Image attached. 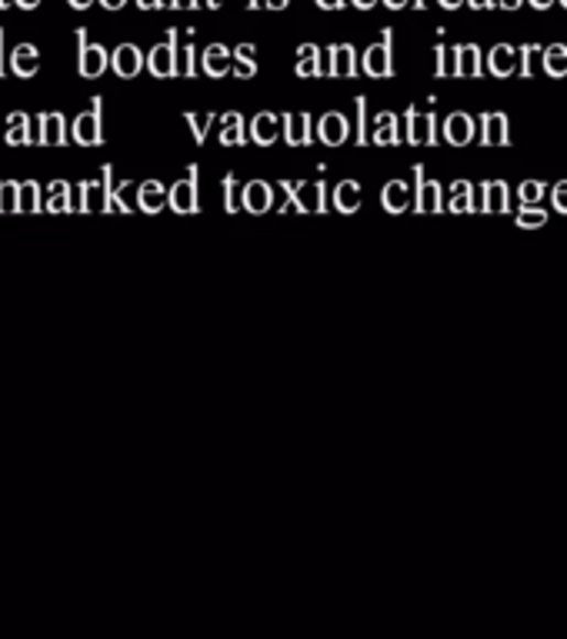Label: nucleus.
Instances as JSON below:
<instances>
[{
  "label": "nucleus",
  "mask_w": 567,
  "mask_h": 639,
  "mask_svg": "<svg viewBox=\"0 0 567 639\" xmlns=\"http://www.w3.org/2000/svg\"><path fill=\"white\" fill-rule=\"evenodd\" d=\"M70 137H74V144H80V147H100V144H103V100H100V97H94V100H90V110H84V113L74 120Z\"/></svg>",
  "instance_id": "obj_1"
},
{
  "label": "nucleus",
  "mask_w": 567,
  "mask_h": 639,
  "mask_svg": "<svg viewBox=\"0 0 567 639\" xmlns=\"http://www.w3.org/2000/svg\"><path fill=\"white\" fill-rule=\"evenodd\" d=\"M314 137H317L320 144H327V147H340V144H345V141L351 137L348 117H345V113H337V110L324 113V117L317 120V131H314Z\"/></svg>",
  "instance_id": "obj_2"
},
{
  "label": "nucleus",
  "mask_w": 567,
  "mask_h": 639,
  "mask_svg": "<svg viewBox=\"0 0 567 639\" xmlns=\"http://www.w3.org/2000/svg\"><path fill=\"white\" fill-rule=\"evenodd\" d=\"M77 44H80V60H77V70L84 77H100L107 67H110V54L100 47V44H87L84 31H77Z\"/></svg>",
  "instance_id": "obj_3"
},
{
  "label": "nucleus",
  "mask_w": 567,
  "mask_h": 639,
  "mask_svg": "<svg viewBox=\"0 0 567 639\" xmlns=\"http://www.w3.org/2000/svg\"><path fill=\"white\" fill-rule=\"evenodd\" d=\"M37 144L41 147H64L67 144V120L64 113H41L37 117Z\"/></svg>",
  "instance_id": "obj_4"
},
{
  "label": "nucleus",
  "mask_w": 567,
  "mask_h": 639,
  "mask_svg": "<svg viewBox=\"0 0 567 639\" xmlns=\"http://www.w3.org/2000/svg\"><path fill=\"white\" fill-rule=\"evenodd\" d=\"M414 180H417V197H414V210L417 213H440L444 200H440V184L427 180L424 167H414Z\"/></svg>",
  "instance_id": "obj_5"
},
{
  "label": "nucleus",
  "mask_w": 567,
  "mask_h": 639,
  "mask_svg": "<svg viewBox=\"0 0 567 639\" xmlns=\"http://www.w3.org/2000/svg\"><path fill=\"white\" fill-rule=\"evenodd\" d=\"M77 213H103L107 210V184L100 180H84L77 187V200H74Z\"/></svg>",
  "instance_id": "obj_6"
},
{
  "label": "nucleus",
  "mask_w": 567,
  "mask_h": 639,
  "mask_svg": "<svg viewBox=\"0 0 567 639\" xmlns=\"http://www.w3.org/2000/svg\"><path fill=\"white\" fill-rule=\"evenodd\" d=\"M478 137V123L468 113H450L444 120V141L450 147H468Z\"/></svg>",
  "instance_id": "obj_7"
},
{
  "label": "nucleus",
  "mask_w": 567,
  "mask_h": 639,
  "mask_svg": "<svg viewBox=\"0 0 567 639\" xmlns=\"http://www.w3.org/2000/svg\"><path fill=\"white\" fill-rule=\"evenodd\" d=\"M434 126H437L434 113L407 110V144H414V147H427V144H430V147H434V144H437Z\"/></svg>",
  "instance_id": "obj_8"
},
{
  "label": "nucleus",
  "mask_w": 567,
  "mask_h": 639,
  "mask_svg": "<svg viewBox=\"0 0 567 639\" xmlns=\"http://www.w3.org/2000/svg\"><path fill=\"white\" fill-rule=\"evenodd\" d=\"M171 207H174V213H197V207H200V200H197V167H190V174L171 187Z\"/></svg>",
  "instance_id": "obj_9"
},
{
  "label": "nucleus",
  "mask_w": 567,
  "mask_h": 639,
  "mask_svg": "<svg viewBox=\"0 0 567 639\" xmlns=\"http://www.w3.org/2000/svg\"><path fill=\"white\" fill-rule=\"evenodd\" d=\"M481 144L484 147H508L511 144V120L504 113L481 117Z\"/></svg>",
  "instance_id": "obj_10"
},
{
  "label": "nucleus",
  "mask_w": 567,
  "mask_h": 639,
  "mask_svg": "<svg viewBox=\"0 0 567 639\" xmlns=\"http://www.w3.org/2000/svg\"><path fill=\"white\" fill-rule=\"evenodd\" d=\"M148 70H151L154 77H174V74H181V67H177V41H174V34H171V41H167V44H161V47H154V51H151V57H148Z\"/></svg>",
  "instance_id": "obj_11"
},
{
  "label": "nucleus",
  "mask_w": 567,
  "mask_h": 639,
  "mask_svg": "<svg viewBox=\"0 0 567 639\" xmlns=\"http://www.w3.org/2000/svg\"><path fill=\"white\" fill-rule=\"evenodd\" d=\"M358 70V60H355V47L340 44L327 54V60H320V74H330V77H355Z\"/></svg>",
  "instance_id": "obj_12"
},
{
  "label": "nucleus",
  "mask_w": 567,
  "mask_h": 639,
  "mask_svg": "<svg viewBox=\"0 0 567 639\" xmlns=\"http://www.w3.org/2000/svg\"><path fill=\"white\" fill-rule=\"evenodd\" d=\"M110 67L118 77H138L141 67H144V54L134 44H121L118 51L110 54Z\"/></svg>",
  "instance_id": "obj_13"
},
{
  "label": "nucleus",
  "mask_w": 567,
  "mask_h": 639,
  "mask_svg": "<svg viewBox=\"0 0 567 639\" xmlns=\"http://www.w3.org/2000/svg\"><path fill=\"white\" fill-rule=\"evenodd\" d=\"M281 126H284V120L277 113H258L251 120V141L261 144V147H271L281 134Z\"/></svg>",
  "instance_id": "obj_14"
},
{
  "label": "nucleus",
  "mask_w": 567,
  "mask_h": 639,
  "mask_svg": "<svg viewBox=\"0 0 567 639\" xmlns=\"http://www.w3.org/2000/svg\"><path fill=\"white\" fill-rule=\"evenodd\" d=\"M164 203H171V190H164L161 180H148L138 187V210L144 213H161Z\"/></svg>",
  "instance_id": "obj_15"
},
{
  "label": "nucleus",
  "mask_w": 567,
  "mask_h": 639,
  "mask_svg": "<svg viewBox=\"0 0 567 639\" xmlns=\"http://www.w3.org/2000/svg\"><path fill=\"white\" fill-rule=\"evenodd\" d=\"M284 141L291 147H307L314 141V131H310V117L307 113H287L284 117Z\"/></svg>",
  "instance_id": "obj_16"
},
{
  "label": "nucleus",
  "mask_w": 567,
  "mask_h": 639,
  "mask_svg": "<svg viewBox=\"0 0 567 639\" xmlns=\"http://www.w3.org/2000/svg\"><path fill=\"white\" fill-rule=\"evenodd\" d=\"M274 207V187L264 180H251L244 187V210L248 213H268Z\"/></svg>",
  "instance_id": "obj_17"
},
{
  "label": "nucleus",
  "mask_w": 567,
  "mask_h": 639,
  "mask_svg": "<svg viewBox=\"0 0 567 639\" xmlns=\"http://www.w3.org/2000/svg\"><path fill=\"white\" fill-rule=\"evenodd\" d=\"M11 147H28V144H37V134L31 131V117L28 113H11L8 117V137H4Z\"/></svg>",
  "instance_id": "obj_18"
},
{
  "label": "nucleus",
  "mask_w": 567,
  "mask_h": 639,
  "mask_svg": "<svg viewBox=\"0 0 567 639\" xmlns=\"http://www.w3.org/2000/svg\"><path fill=\"white\" fill-rule=\"evenodd\" d=\"M381 207L388 213H404L407 207H414V197H411V187L404 180H391L381 194Z\"/></svg>",
  "instance_id": "obj_19"
},
{
  "label": "nucleus",
  "mask_w": 567,
  "mask_h": 639,
  "mask_svg": "<svg viewBox=\"0 0 567 639\" xmlns=\"http://www.w3.org/2000/svg\"><path fill=\"white\" fill-rule=\"evenodd\" d=\"M364 70H368L371 77H391V70H394V64H391V37H384L381 47L374 44V47L364 54Z\"/></svg>",
  "instance_id": "obj_20"
},
{
  "label": "nucleus",
  "mask_w": 567,
  "mask_h": 639,
  "mask_svg": "<svg viewBox=\"0 0 567 639\" xmlns=\"http://www.w3.org/2000/svg\"><path fill=\"white\" fill-rule=\"evenodd\" d=\"M37 67H41V54H37L34 44H21V47L11 51V70H14L18 77H34Z\"/></svg>",
  "instance_id": "obj_21"
},
{
  "label": "nucleus",
  "mask_w": 567,
  "mask_h": 639,
  "mask_svg": "<svg viewBox=\"0 0 567 639\" xmlns=\"http://www.w3.org/2000/svg\"><path fill=\"white\" fill-rule=\"evenodd\" d=\"M484 70V60H481V51L478 47H458L454 51V74L458 77H478Z\"/></svg>",
  "instance_id": "obj_22"
},
{
  "label": "nucleus",
  "mask_w": 567,
  "mask_h": 639,
  "mask_svg": "<svg viewBox=\"0 0 567 639\" xmlns=\"http://www.w3.org/2000/svg\"><path fill=\"white\" fill-rule=\"evenodd\" d=\"M327 197H324V184H297V210L301 213H324Z\"/></svg>",
  "instance_id": "obj_23"
},
{
  "label": "nucleus",
  "mask_w": 567,
  "mask_h": 639,
  "mask_svg": "<svg viewBox=\"0 0 567 639\" xmlns=\"http://www.w3.org/2000/svg\"><path fill=\"white\" fill-rule=\"evenodd\" d=\"M371 144H378V147H394V144H401V134H397V117H394V113H381V117L374 120Z\"/></svg>",
  "instance_id": "obj_24"
},
{
  "label": "nucleus",
  "mask_w": 567,
  "mask_h": 639,
  "mask_svg": "<svg viewBox=\"0 0 567 639\" xmlns=\"http://www.w3.org/2000/svg\"><path fill=\"white\" fill-rule=\"evenodd\" d=\"M334 207H337L340 213H358V210H361V184H358V180L337 184V190H334Z\"/></svg>",
  "instance_id": "obj_25"
},
{
  "label": "nucleus",
  "mask_w": 567,
  "mask_h": 639,
  "mask_svg": "<svg viewBox=\"0 0 567 639\" xmlns=\"http://www.w3.org/2000/svg\"><path fill=\"white\" fill-rule=\"evenodd\" d=\"M508 207H511L508 184H501V180L484 184V200H481V210H484V213H508Z\"/></svg>",
  "instance_id": "obj_26"
},
{
  "label": "nucleus",
  "mask_w": 567,
  "mask_h": 639,
  "mask_svg": "<svg viewBox=\"0 0 567 639\" xmlns=\"http://www.w3.org/2000/svg\"><path fill=\"white\" fill-rule=\"evenodd\" d=\"M447 210H450V213H471V210H475V184H468V180H454V184H450Z\"/></svg>",
  "instance_id": "obj_27"
},
{
  "label": "nucleus",
  "mask_w": 567,
  "mask_h": 639,
  "mask_svg": "<svg viewBox=\"0 0 567 639\" xmlns=\"http://www.w3.org/2000/svg\"><path fill=\"white\" fill-rule=\"evenodd\" d=\"M231 51L227 47H220V44H214V47H207L204 51V74L207 77H223L227 70H231Z\"/></svg>",
  "instance_id": "obj_28"
},
{
  "label": "nucleus",
  "mask_w": 567,
  "mask_h": 639,
  "mask_svg": "<svg viewBox=\"0 0 567 639\" xmlns=\"http://www.w3.org/2000/svg\"><path fill=\"white\" fill-rule=\"evenodd\" d=\"M44 210H47V213H70V210H74L70 184H67V180H54V184H51V194H47V200H44Z\"/></svg>",
  "instance_id": "obj_29"
},
{
  "label": "nucleus",
  "mask_w": 567,
  "mask_h": 639,
  "mask_svg": "<svg viewBox=\"0 0 567 639\" xmlns=\"http://www.w3.org/2000/svg\"><path fill=\"white\" fill-rule=\"evenodd\" d=\"M248 134H244V117L241 113H227L223 117V131H220V144L223 147H244Z\"/></svg>",
  "instance_id": "obj_30"
},
{
  "label": "nucleus",
  "mask_w": 567,
  "mask_h": 639,
  "mask_svg": "<svg viewBox=\"0 0 567 639\" xmlns=\"http://www.w3.org/2000/svg\"><path fill=\"white\" fill-rule=\"evenodd\" d=\"M491 74H498V77L517 74V51H511L508 44L494 47V51H491Z\"/></svg>",
  "instance_id": "obj_31"
},
{
  "label": "nucleus",
  "mask_w": 567,
  "mask_h": 639,
  "mask_svg": "<svg viewBox=\"0 0 567 639\" xmlns=\"http://www.w3.org/2000/svg\"><path fill=\"white\" fill-rule=\"evenodd\" d=\"M41 210H44V194H41V184H34V180L21 184L18 213H41Z\"/></svg>",
  "instance_id": "obj_32"
},
{
  "label": "nucleus",
  "mask_w": 567,
  "mask_h": 639,
  "mask_svg": "<svg viewBox=\"0 0 567 639\" xmlns=\"http://www.w3.org/2000/svg\"><path fill=\"white\" fill-rule=\"evenodd\" d=\"M241 207H244V187L238 184L235 174H227L223 177V210L227 213H238Z\"/></svg>",
  "instance_id": "obj_33"
},
{
  "label": "nucleus",
  "mask_w": 567,
  "mask_h": 639,
  "mask_svg": "<svg viewBox=\"0 0 567 639\" xmlns=\"http://www.w3.org/2000/svg\"><path fill=\"white\" fill-rule=\"evenodd\" d=\"M184 120H187V126H190L194 141H197V144H204V141H207V134H210V123L217 120V113H184Z\"/></svg>",
  "instance_id": "obj_34"
},
{
  "label": "nucleus",
  "mask_w": 567,
  "mask_h": 639,
  "mask_svg": "<svg viewBox=\"0 0 567 639\" xmlns=\"http://www.w3.org/2000/svg\"><path fill=\"white\" fill-rule=\"evenodd\" d=\"M320 74V57H317V47H301L297 54V77H317Z\"/></svg>",
  "instance_id": "obj_35"
},
{
  "label": "nucleus",
  "mask_w": 567,
  "mask_h": 639,
  "mask_svg": "<svg viewBox=\"0 0 567 639\" xmlns=\"http://www.w3.org/2000/svg\"><path fill=\"white\" fill-rule=\"evenodd\" d=\"M544 70L550 74V77H564L567 74V47H547V54H544Z\"/></svg>",
  "instance_id": "obj_36"
},
{
  "label": "nucleus",
  "mask_w": 567,
  "mask_h": 639,
  "mask_svg": "<svg viewBox=\"0 0 567 639\" xmlns=\"http://www.w3.org/2000/svg\"><path fill=\"white\" fill-rule=\"evenodd\" d=\"M18 197H21V184L0 180V213H18Z\"/></svg>",
  "instance_id": "obj_37"
},
{
  "label": "nucleus",
  "mask_w": 567,
  "mask_h": 639,
  "mask_svg": "<svg viewBox=\"0 0 567 639\" xmlns=\"http://www.w3.org/2000/svg\"><path fill=\"white\" fill-rule=\"evenodd\" d=\"M544 223H547V213L541 210V203H524V210L517 213V227L524 230H537Z\"/></svg>",
  "instance_id": "obj_38"
},
{
  "label": "nucleus",
  "mask_w": 567,
  "mask_h": 639,
  "mask_svg": "<svg viewBox=\"0 0 567 639\" xmlns=\"http://www.w3.org/2000/svg\"><path fill=\"white\" fill-rule=\"evenodd\" d=\"M235 57H238V77H241V80L258 74V64H254V47H251V44L238 47V51H235Z\"/></svg>",
  "instance_id": "obj_39"
},
{
  "label": "nucleus",
  "mask_w": 567,
  "mask_h": 639,
  "mask_svg": "<svg viewBox=\"0 0 567 639\" xmlns=\"http://www.w3.org/2000/svg\"><path fill=\"white\" fill-rule=\"evenodd\" d=\"M517 194H521V203H541L544 194H547V187L541 180H524Z\"/></svg>",
  "instance_id": "obj_40"
},
{
  "label": "nucleus",
  "mask_w": 567,
  "mask_h": 639,
  "mask_svg": "<svg viewBox=\"0 0 567 639\" xmlns=\"http://www.w3.org/2000/svg\"><path fill=\"white\" fill-rule=\"evenodd\" d=\"M358 144L361 147H368L371 144V134H368V100L364 97H358Z\"/></svg>",
  "instance_id": "obj_41"
},
{
  "label": "nucleus",
  "mask_w": 567,
  "mask_h": 639,
  "mask_svg": "<svg viewBox=\"0 0 567 639\" xmlns=\"http://www.w3.org/2000/svg\"><path fill=\"white\" fill-rule=\"evenodd\" d=\"M550 200H554V210H557V213H567V180H560V184L550 190Z\"/></svg>",
  "instance_id": "obj_42"
},
{
  "label": "nucleus",
  "mask_w": 567,
  "mask_h": 639,
  "mask_svg": "<svg viewBox=\"0 0 567 639\" xmlns=\"http://www.w3.org/2000/svg\"><path fill=\"white\" fill-rule=\"evenodd\" d=\"M534 54H537L534 47H524V51H521V57H524V64L517 67L521 77H531V74H534Z\"/></svg>",
  "instance_id": "obj_43"
},
{
  "label": "nucleus",
  "mask_w": 567,
  "mask_h": 639,
  "mask_svg": "<svg viewBox=\"0 0 567 639\" xmlns=\"http://www.w3.org/2000/svg\"><path fill=\"white\" fill-rule=\"evenodd\" d=\"M8 74V64H4V34H0V77Z\"/></svg>",
  "instance_id": "obj_44"
},
{
  "label": "nucleus",
  "mask_w": 567,
  "mask_h": 639,
  "mask_svg": "<svg viewBox=\"0 0 567 639\" xmlns=\"http://www.w3.org/2000/svg\"><path fill=\"white\" fill-rule=\"evenodd\" d=\"M103 8H110V11H118V8H124V0H100Z\"/></svg>",
  "instance_id": "obj_45"
},
{
  "label": "nucleus",
  "mask_w": 567,
  "mask_h": 639,
  "mask_svg": "<svg viewBox=\"0 0 567 639\" xmlns=\"http://www.w3.org/2000/svg\"><path fill=\"white\" fill-rule=\"evenodd\" d=\"M317 4H320V8H330V11H334V8H340V4H345V0H317Z\"/></svg>",
  "instance_id": "obj_46"
},
{
  "label": "nucleus",
  "mask_w": 567,
  "mask_h": 639,
  "mask_svg": "<svg viewBox=\"0 0 567 639\" xmlns=\"http://www.w3.org/2000/svg\"><path fill=\"white\" fill-rule=\"evenodd\" d=\"M174 8H194V0H174Z\"/></svg>",
  "instance_id": "obj_47"
},
{
  "label": "nucleus",
  "mask_w": 567,
  "mask_h": 639,
  "mask_svg": "<svg viewBox=\"0 0 567 639\" xmlns=\"http://www.w3.org/2000/svg\"><path fill=\"white\" fill-rule=\"evenodd\" d=\"M18 4H21V8H28V11H31V8H37V0H18Z\"/></svg>",
  "instance_id": "obj_48"
},
{
  "label": "nucleus",
  "mask_w": 567,
  "mask_h": 639,
  "mask_svg": "<svg viewBox=\"0 0 567 639\" xmlns=\"http://www.w3.org/2000/svg\"><path fill=\"white\" fill-rule=\"evenodd\" d=\"M70 4H74V8H77V11H84V8H87V4H90V0H70Z\"/></svg>",
  "instance_id": "obj_49"
},
{
  "label": "nucleus",
  "mask_w": 567,
  "mask_h": 639,
  "mask_svg": "<svg viewBox=\"0 0 567 639\" xmlns=\"http://www.w3.org/2000/svg\"><path fill=\"white\" fill-rule=\"evenodd\" d=\"M440 4H444V8H458V4H461V0H440Z\"/></svg>",
  "instance_id": "obj_50"
},
{
  "label": "nucleus",
  "mask_w": 567,
  "mask_h": 639,
  "mask_svg": "<svg viewBox=\"0 0 567 639\" xmlns=\"http://www.w3.org/2000/svg\"><path fill=\"white\" fill-rule=\"evenodd\" d=\"M141 4H144V8H157V4H161V0H141Z\"/></svg>",
  "instance_id": "obj_51"
},
{
  "label": "nucleus",
  "mask_w": 567,
  "mask_h": 639,
  "mask_svg": "<svg viewBox=\"0 0 567 639\" xmlns=\"http://www.w3.org/2000/svg\"><path fill=\"white\" fill-rule=\"evenodd\" d=\"M531 4H534V8H547V4H550V0H531Z\"/></svg>",
  "instance_id": "obj_52"
},
{
  "label": "nucleus",
  "mask_w": 567,
  "mask_h": 639,
  "mask_svg": "<svg viewBox=\"0 0 567 639\" xmlns=\"http://www.w3.org/2000/svg\"><path fill=\"white\" fill-rule=\"evenodd\" d=\"M355 4H358V8H371V4H374V0H355Z\"/></svg>",
  "instance_id": "obj_53"
},
{
  "label": "nucleus",
  "mask_w": 567,
  "mask_h": 639,
  "mask_svg": "<svg viewBox=\"0 0 567 639\" xmlns=\"http://www.w3.org/2000/svg\"><path fill=\"white\" fill-rule=\"evenodd\" d=\"M388 4H391V8H401V4H404V0H388Z\"/></svg>",
  "instance_id": "obj_54"
},
{
  "label": "nucleus",
  "mask_w": 567,
  "mask_h": 639,
  "mask_svg": "<svg viewBox=\"0 0 567 639\" xmlns=\"http://www.w3.org/2000/svg\"><path fill=\"white\" fill-rule=\"evenodd\" d=\"M560 4H564V8H567V0H560Z\"/></svg>",
  "instance_id": "obj_55"
}]
</instances>
